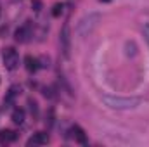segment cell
<instances>
[{
  "instance_id": "obj_1",
  "label": "cell",
  "mask_w": 149,
  "mask_h": 147,
  "mask_svg": "<svg viewBox=\"0 0 149 147\" xmlns=\"http://www.w3.org/2000/svg\"><path fill=\"white\" fill-rule=\"evenodd\" d=\"M102 101L108 107L118 111H127V109H134L141 104L139 97H113V95H102Z\"/></svg>"
},
{
  "instance_id": "obj_2",
  "label": "cell",
  "mask_w": 149,
  "mask_h": 147,
  "mask_svg": "<svg viewBox=\"0 0 149 147\" xmlns=\"http://www.w3.org/2000/svg\"><path fill=\"white\" fill-rule=\"evenodd\" d=\"M99 21H101V16H99V14H88V16L81 17L80 23H78V26H76V33H78L80 37L90 35V33L97 28Z\"/></svg>"
},
{
  "instance_id": "obj_3",
  "label": "cell",
  "mask_w": 149,
  "mask_h": 147,
  "mask_svg": "<svg viewBox=\"0 0 149 147\" xmlns=\"http://www.w3.org/2000/svg\"><path fill=\"white\" fill-rule=\"evenodd\" d=\"M2 57H3V64H5V68L7 69H16L17 66H19V54L12 49V47H7V49H3V52H2Z\"/></svg>"
},
{
  "instance_id": "obj_4",
  "label": "cell",
  "mask_w": 149,
  "mask_h": 147,
  "mask_svg": "<svg viewBox=\"0 0 149 147\" xmlns=\"http://www.w3.org/2000/svg\"><path fill=\"white\" fill-rule=\"evenodd\" d=\"M59 42H61V50L64 54V57H70V50H71V30L70 24L66 23L59 33Z\"/></svg>"
},
{
  "instance_id": "obj_5",
  "label": "cell",
  "mask_w": 149,
  "mask_h": 147,
  "mask_svg": "<svg viewBox=\"0 0 149 147\" xmlns=\"http://www.w3.org/2000/svg\"><path fill=\"white\" fill-rule=\"evenodd\" d=\"M14 37H16V42H19V43L28 42V40H30V37H31V28H30V24H24V26L17 28Z\"/></svg>"
},
{
  "instance_id": "obj_6",
  "label": "cell",
  "mask_w": 149,
  "mask_h": 147,
  "mask_svg": "<svg viewBox=\"0 0 149 147\" xmlns=\"http://www.w3.org/2000/svg\"><path fill=\"white\" fill-rule=\"evenodd\" d=\"M47 142H49V135L43 133V132H38V133H35V135L28 140V146H43V144H47Z\"/></svg>"
},
{
  "instance_id": "obj_7",
  "label": "cell",
  "mask_w": 149,
  "mask_h": 147,
  "mask_svg": "<svg viewBox=\"0 0 149 147\" xmlns=\"http://www.w3.org/2000/svg\"><path fill=\"white\" fill-rule=\"evenodd\" d=\"M16 139H17L16 132H12V130H0V142L2 144H10Z\"/></svg>"
},
{
  "instance_id": "obj_8",
  "label": "cell",
  "mask_w": 149,
  "mask_h": 147,
  "mask_svg": "<svg viewBox=\"0 0 149 147\" xmlns=\"http://www.w3.org/2000/svg\"><path fill=\"white\" fill-rule=\"evenodd\" d=\"M24 66H26V69H28L30 73H35L38 68H40L38 59L37 57H31V55H26V57H24Z\"/></svg>"
},
{
  "instance_id": "obj_9",
  "label": "cell",
  "mask_w": 149,
  "mask_h": 147,
  "mask_svg": "<svg viewBox=\"0 0 149 147\" xmlns=\"http://www.w3.org/2000/svg\"><path fill=\"white\" fill-rule=\"evenodd\" d=\"M71 133H73V137L76 139V140H78V142H80V144H81V146H85V144H87V137H85V132H83V130H81L78 125H74L73 128H71Z\"/></svg>"
},
{
  "instance_id": "obj_10",
  "label": "cell",
  "mask_w": 149,
  "mask_h": 147,
  "mask_svg": "<svg viewBox=\"0 0 149 147\" xmlns=\"http://www.w3.org/2000/svg\"><path fill=\"white\" fill-rule=\"evenodd\" d=\"M10 119H12L16 125H21V123L24 121V111L19 109V107H17V109H14V111H12V114H10Z\"/></svg>"
},
{
  "instance_id": "obj_11",
  "label": "cell",
  "mask_w": 149,
  "mask_h": 147,
  "mask_svg": "<svg viewBox=\"0 0 149 147\" xmlns=\"http://www.w3.org/2000/svg\"><path fill=\"white\" fill-rule=\"evenodd\" d=\"M17 94H21V88L17 87V85H14V87H10V90H9V94H7V97H5V104H10L12 101H14V97L17 95Z\"/></svg>"
},
{
  "instance_id": "obj_12",
  "label": "cell",
  "mask_w": 149,
  "mask_h": 147,
  "mask_svg": "<svg viewBox=\"0 0 149 147\" xmlns=\"http://www.w3.org/2000/svg\"><path fill=\"white\" fill-rule=\"evenodd\" d=\"M63 9H64L63 3H56V5L52 7V16H54V17H59V16L63 14Z\"/></svg>"
},
{
  "instance_id": "obj_13",
  "label": "cell",
  "mask_w": 149,
  "mask_h": 147,
  "mask_svg": "<svg viewBox=\"0 0 149 147\" xmlns=\"http://www.w3.org/2000/svg\"><path fill=\"white\" fill-rule=\"evenodd\" d=\"M28 106H30V112H31L33 116H37L38 114V104L37 102H35L33 99H30V101H28Z\"/></svg>"
},
{
  "instance_id": "obj_14",
  "label": "cell",
  "mask_w": 149,
  "mask_h": 147,
  "mask_svg": "<svg viewBox=\"0 0 149 147\" xmlns=\"http://www.w3.org/2000/svg\"><path fill=\"white\" fill-rule=\"evenodd\" d=\"M52 121H54V111L50 109V111H49V118L45 119V123H47V126H52Z\"/></svg>"
},
{
  "instance_id": "obj_15",
  "label": "cell",
  "mask_w": 149,
  "mask_h": 147,
  "mask_svg": "<svg viewBox=\"0 0 149 147\" xmlns=\"http://www.w3.org/2000/svg\"><path fill=\"white\" fill-rule=\"evenodd\" d=\"M142 31H144V38H146V42H148V45H149V23L144 24V30Z\"/></svg>"
},
{
  "instance_id": "obj_16",
  "label": "cell",
  "mask_w": 149,
  "mask_h": 147,
  "mask_svg": "<svg viewBox=\"0 0 149 147\" xmlns=\"http://www.w3.org/2000/svg\"><path fill=\"white\" fill-rule=\"evenodd\" d=\"M40 9H42V2H40V0H33V10H40Z\"/></svg>"
}]
</instances>
